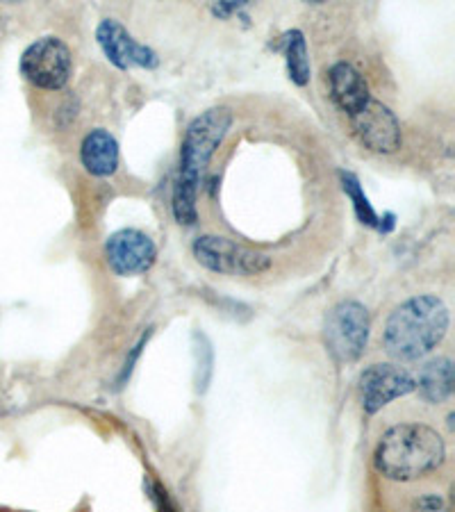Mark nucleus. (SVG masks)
I'll list each match as a JSON object with an SVG mask.
<instances>
[{"instance_id": "nucleus-1", "label": "nucleus", "mask_w": 455, "mask_h": 512, "mask_svg": "<svg viewBox=\"0 0 455 512\" xmlns=\"http://www.w3.org/2000/svg\"><path fill=\"white\" fill-rule=\"evenodd\" d=\"M233 126V112L228 107H212L189 123L180 146V167L173 185V217L180 226H194L198 221V185L212 155Z\"/></svg>"}, {"instance_id": "nucleus-2", "label": "nucleus", "mask_w": 455, "mask_h": 512, "mask_svg": "<svg viewBox=\"0 0 455 512\" xmlns=\"http://www.w3.org/2000/svg\"><path fill=\"white\" fill-rule=\"evenodd\" d=\"M451 315L440 296L421 294L396 305L387 317L383 346L394 360L415 362L444 340Z\"/></svg>"}, {"instance_id": "nucleus-3", "label": "nucleus", "mask_w": 455, "mask_h": 512, "mask_svg": "<svg viewBox=\"0 0 455 512\" xmlns=\"http://www.w3.org/2000/svg\"><path fill=\"white\" fill-rule=\"evenodd\" d=\"M446 458L442 435L426 424H396L380 435L374 467L390 481H417L437 472Z\"/></svg>"}, {"instance_id": "nucleus-4", "label": "nucleus", "mask_w": 455, "mask_h": 512, "mask_svg": "<svg viewBox=\"0 0 455 512\" xmlns=\"http://www.w3.org/2000/svg\"><path fill=\"white\" fill-rule=\"evenodd\" d=\"M369 312L358 301H342L330 308L324 321L326 349L339 365L360 360L369 342Z\"/></svg>"}, {"instance_id": "nucleus-5", "label": "nucleus", "mask_w": 455, "mask_h": 512, "mask_svg": "<svg viewBox=\"0 0 455 512\" xmlns=\"http://www.w3.org/2000/svg\"><path fill=\"white\" fill-rule=\"evenodd\" d=\"M73 73V57L69 46L57 37H41L23 51L21 76L37 89L57 92L69 82Z\"/></svg>"}, {"instance_id": "nucleus-6", "label": "nucleus", "mask_w": 455, "mask_h": 512, "mask_svg": "<svg viewBox=\"0 0 455 512\" xmlns=\"http://www.w3.org/2000/svg\"><path fill=\"white\" fill-rule=\"evenodd\" d=\"M192 253L201 267L226 276H260L271 267L267 255L255 253L219 235L198 237Z\"/></svg>"}, {"instance_id": "nucleus-7", "label": "nucleus", "mask_w": 455, "mask_h": 512, "mask_svg": "<svg viewBox=\"0 0 455 512\" xmlns=\"http://www.w3.org/2000/svg\"><path fill=\"white\" fill-rule=\"evenodd\" d=\"M415 390V378H412L403 367L387 365V362H378V365L364 369L358 383L360 403L367 415H376L378 410L390 406L392 401L401 399V396H408Z\"/></svg>"}, {"instance_id": "nucleus-8", "label": "nucleus", "mask_w": 455, "mask_h": 512, "mask_svg": "<svg viewBox=\"0 0 455 512\" xmlns=\"http://www.w3.org/2000/svg\"><path fill=\"white\" fill-rule=\"evenodd\" d=\"M105 258L114 274L119 276H137L146 274L155 264L157 249L155 242L142 230L123 228L107 237Z\"/></svg>"}, {"instance_id": "nucleus-9", "label": "nucleus", "mask_w": 455, "mask_h": 512, "mask_svg": "<svg viewBox=\"0 0 455 512\" xmlns=\"http://www.w3.org/2000/svg\"><path fill=\"white\" fill-rule=\"evenodd\" d=\"M355 137L371 153L390 155L401 148V123L394 117L390 107L380 101L367 103L362 112L351 117Z\"/></svg>"}, {"instance_id": "nucleus-10", "label": "nucleus", "mask_w": 455, "mask_h": 512, "mask_svg": "<svg viewBox=\"0 0 455 512\" xmlns=\"http://www.w3.org/2000/svg\"><path fill=\"white\" fill-rule=\"evenodd\" d=\"M96 39L107 60L123 71L135 69V66H139V69H155L160 64V57H157L153 48L139 44L117 19H103L98 23Z\"/></svg>"}, {"instance_id": "nucleus-11", "label": "nucleus", "mask_w": 455, "mask_h": 512, "mask_svg": "<svg viewBox=\"0 0 455 512\" xmlns=\"http://www.w3.org/2000/svg\"><path fill=\"white\" fill-rule=\"evenodd\" d=\"M330 96L342 112L355 117L371 101L369 85L362 73L349 62H337L328 73Z\"/></svg>"}, {"instance_id": "nucleus-12", "label": "nucleus", "mask_w": 455, "mask_h": 512, "mask_svg": "<svg viewBox=\"0 0 455 512\" xmlns=\"http://www.w3.org/2000/svg\"><path fill=\"white\" fill-rule=\"evenodd\" d=\"M80 162L91 176H98V178L112 176V173L119 169L117 139L103 128L91 130L89 135L82 139Z\"/></svg>"}, {"instance_id": "nucleus-13", "label": "nucleus", "mask_w": 455, "mask_h": 512, "mask_svg": "<svg viewBox=\"0 0 455 512\" xmlns=\"http://www.w3.org/2000/svg\"><path fill=\"white\" fill-rule=\"evenodd\" d=\"M419 387L421 399L428 403H446L453 394V362L449 358H435L426 362L419 371V381H415Z\"/></svg>"}, {"instance_id": "nucleus-14", "label": "nucleus", "mask_w": 455, "mask_h": 512, "mask_svg": "<svg viewBox=\"0 0 455 512\" xmlns=\"http://www.w3.org/2000/svg\"><path fill=\"white\" fill-rule=\"evenodd\" d=\"M283 53L287 62V73L294 85L305 87L310 82V55L308 44L301 30H289L283 37Z\"/></svg>"}, {"instance_id": "nucleus-15", "label": "nucleus", "mask_w": 455, "mask_h": 512, "mask_svg": "<svg viewBox=\"0 0 455 512\" xmlns=\"http://www.w3.org/2000/svg\"><path fill=\"white\" fill-rule=\"evenodd\" d=\"M339 178H342V187H344L346 196H349L353 201V210H355V214H358V219L362 221L364 226H371V228L380 230V217L376 214L374 205L369 203L367 194H364L358 176H355V173H351V171H342V173H339Z\"/></svg>"}, {"instance_id": "nucleus-16", "label": "nucleus", "mask_w": 455, "mask_h": 512, "mask_svg": "<svg viewBox=\"0 0 455 512\" xmlns=\"http://www.w3.org/2000/svg\"><path fill=\"white\" fill-rule=\"evenodd\" d=\"M201 344L196 346V358H198V392H205V387L210 383L212 376V346L208 344V340L201 335H196Z\"/></svg>"}, {"instance_id": "nucleus-17", "label": "nucleus", "mask_w": 455, "mask_h": 512, "mask_svg": "<svg viewBox=\"0 0 455 512\" xmlns=\"http://www.w3.org/2000/svg\"><path fill=\"white\" fill-rule=\"evenodd\" d=\"M144 485H146L148 499H151V503H153L157 512H178L176 503H173V499L169 497V492L164 490L160 483H155V481H151V478H146Z\"/></svg>"}, {"instance_id": "nucleus-18", "label": "nucleus", "mask_w": 455, "mask_h": 512, "mask_svg": "<svg viewBox=\"0 0 455 512\" xmlns=\"http://www.w3.org/2000/svg\"><path fill=\"white\" fill-rule=\"evenodd\" d=\"M410 512H449V508H446V501L440 494H424V497L415 501Z\"/></svg>"}, {"instance_id": "nucleus-19", "label": "nucleus", "mask_w": 455, "mask_h": 512, "mask_svg": "<svg viewBox=\"0 0 455 512\" xmlns=\"http://www.w3.org/2000/svg\"><path fill=\"white\" fill-rule=\"evenodd\" d=\"M148 335H151V333H146V335L142 337V340H139V342H137V346H135V349H132V351H130V355H128V358H126V365H123V369H121V376H119V387H121L123 383H126V381H128V378H130V374H132V369H135V362H137V358H139V353H142V349H144V344L148 342Z\"/></svg>"}, {"instance_id": "nucleus-20", "label": "nucleus", "mask_w": 455, "mask_h": 512, "mask_svg": "<svg viewBox=\"0 0 455 512\" xmlns=\"http://www.w3.org/2000/svg\"><path fill=\"white\" fill-rule=\"evenodd\" d=\"M242 7H246V3H235V0H223V3L214 5V12H217L219 16H228L233 12H239Z\"/></svg>"}]
</instances>
